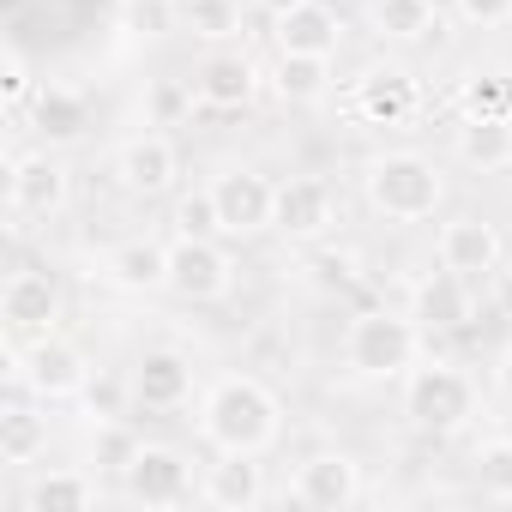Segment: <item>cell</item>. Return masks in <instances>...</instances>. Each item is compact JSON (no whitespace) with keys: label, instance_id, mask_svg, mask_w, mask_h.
Masks as SVG:
<instances>
[{"label":"cell","instance_id":"obj_37","mask_svg":"<svg viewBox=\"0 0 512 512\" xmlns=\"http://www.w3.org/2000/svg\"><path fill=\"white\" fill-rule=\"evenodd\" d=\"M494 308H500V320H512V272L494 278Z\"/></svg>","mask_w":512,"mask_h":512},{"label":"cell","instance_id":"obj_18","mask_svg":"<svg viewBox=\"0 0 512 512\" xmlns=\"http://www.w3.org/2000/svg\"><path fill=\"white\" fill-rule=\"evenodd\" d=\"M205 500L223 512H253L266 500V470L253 464V452H223L205 476Z\"/></svg>","mask_w":512,"mask_h":512},{"label":"cell","instance_id":"obj_23","mask_svg":"<svg viewBox=\"0 0 512 512\" xmlns=\"http://www.w3.org/2000/svg\"><path fill=\"white\" fill-rule=\"evenodd\" d=\"M91 500H97V476H85V470H43L25 488L31 512H85Z\"/></svg>","mask_w":512,"mask_h":512},{"label":"cell","instance_id":"obj_29","mask_svg":"<svg viewBox=\"0 0 512 512\" xmlns=\"http://www.w3.org/2000/svg\"><path fill=\"white\" fill-rule=\"evenodd\" d=\"M175 19H181V0H121V31H133L145 43L169 37Z\"/></svg>","mask_w":512,"mask_h":512},{"label":"cell","instance_id":"obj_24","mask_svg":"<svg viewBox=\"0 0 512 512\" xmlns=\"http://www.w3.org/2000/svg\"><path fill=\"white\" fill-rule=\"evenodd\" d=\"M458 163H470V169H506L512 163V121H476V115H464V127H458Z\"/></svg>","mask_w":512,"mask_h":512},{"label":"cell","instance_id":"obj_35","mask_svg":"<svg viewBox=\"0 0 512 512\" xmlns=\"http://www.w3.org/2000/svg\"><path fill=\"white\" fill-rule=\"evenodd\" d=\"M458 13L488 31V25H512V0H458Z\"/></svg>","mask_w":512,"mask_h":512},{"label":"cell","instance_id":"obj_26","mask_svg":"<svg viewBox=\"0 0 512 512\" xmlns=\"http://www.w3.org/2000/svg\"><path fill=\"white\" fill-rule=\"evenodd\" d=\"M374 31L386 43H422L440 31L434 19V0H374Z\"/></svg>","mask_w":512,"mask_h":512},{"label":"cell","instance_id":"obj_16","mask_svg":"<svg viewBox=\"0 0 512 512\" xmlns=\"http://www.w3.org/2000/svg\"><path fill=\"white\" fill-rule=\"evenodd\" d=\"M356 115L374 127H404L416 115V85L404 67H374L356 79Z\"/></svg>","mask_w":512,"mask_h":512},{"label":"cell","instance_id":"obj_34","mask_svg":"<svg viewBox=\"0 0 512 512\" xmlns=\"http://www.w3.org/2000/svg\"><path fill=\"white\" fill-rule=\"evenodd\" d=\"M43 133H49V139H73V133H79V103L43 97Z\"/></svg>","mask_w":512,"mask_h":512},{"label":"cell","instance_id":"obj_30","mask_svg":"<svg viewBox=\"0 0 512 512\" xmlns=\"http://www.w3.org/2000/svg\"><path fill=\"white\" fill-rule=\"evenodd\" d=\"M181 19L193 25V37H235V25H241V7L235 0H181Z\"/></svg>","mask_w":512,"mask_h":512},{"label":"cell","instance_id":"obj_8","mask_svg":"<svg viewBox=\"0 0 512 512\" xmlns=\"http://www.w3.org/2000/svg\"><path fill=\"white\" fill-rule=\"evenodd\" d=\"M229 253L217 247V241H205V235H181L175 247H169V290L181 296V302H223L229 296Z\"/></svg>","mask_w":512,"mask_h":512},{"label":"cell","instance_id":"obj_19","mask_svg":"<svg viewBox=\"0 0 512 512\" xmlns=\"http://www.w3.org/2000/svg\"><path fill=\"white\" fill-rule=\"evenodd\" d=\"M103 272H109L121 290H169V247L151 241V235H133V241L109 247Z\"/></svg>","mask_w":512,"mask_h":512},{"label":"cell","instance_id":"obj_1","mask_svg":"<svg viewBox=\"0 0 512 512\" xmlns=\"http://www.w3.org/2000/svg\"><path fill=\"white\" fill-rule=\"evenodd\" d=\"M284 428V410H278V392L253 374H229L205 392L199 404V434L217 446V452H253L260 458Z\"/></svg>","mask_w":512,"mask_h":512},{"label":"cell","instance_id":"obj_9","mask_svg":"<svg viewBox=\"0 0 512 512\" xmlns=\"http://www.w3.org/2000/svg\"><path fill=\"white\" fill-rule=\"evenodd\" d=\"M121 488L139 506H181L193 494V464L175 446H139L133 464L121 470Z\"/></svg>","mask_w":512,"mask_h":512},{"label":"cell","instance_id":"obj_33","mask_svg":"<svg viewBox=\"0 0 512 512\" xmlns=\"http://www.w3.org/2000/svg\"><path fill=\"white\" fill-rule=\"evenodd\" d=\"M85 410H91V422H121V404L133 398V386H121V380H109V374H97L85 392Z\"/></svg>","mask_w":512,"mask_h":512},{"label":"cell","instance_id":"obj_15","mask_svg":"<svg viewBox=\"0 0 512 512\" xmlns=\"http://www.w3.org/2000/svg\"><path fill=\"white\" fill-rule=\"evenodd\" d=\"M500 253H506V247H500V229H494L488 217H452V223L440 229V266L458 272V278L494 272Z\"/></svg>","mask_w":512,"mask_h":512},{"label":"cell","instance_id":"obj_32","mask_svg":"<svg viewBox=\"0 0 512 512\" xmlns=\"http://www.w3.org/2000/svg\"><path fill=\"white\" fill-rule=\"evenodd\" d=\"M175 223H181V235H205V241H217V235H223V217H217L211 187H205V193H187V199L175 205Z\"/></svg>","mask_w":512,"mask_h":512},{"label":"cell","instance_id":"obj_28","mask_svg":"<svg viewBox=\"0 0 512 512\" xmlns=\"http://www.w3.org/2000/svg\"><path fill=\"white\" fill-rule=\"evenodd\" d=\"M470 464H476V488L488 500H512V440L506 434L500 440H482Z\"/></svg>","mask_w":512,"mask_h":512},{"label":"cell","instance_id":"obj_36","mask_svg":"<svg viewBox=\"0 0 512 512\" xmlns=\"http://www.w3.org/2000/svg\"><path fill=\"white\" fill-rule=\"evenodd\" d=\"M151 103H157V121H163V127H169V121H175V115H187V109H193V91H181V85H175V79H163V85H157V91H151Z\"/></svg>","mask_w":512,"mask_h":512},{"label":"cell","instance_id":"obj_2","mask_svg":"<svg viewBox=\"0 0 512 512\" xmlns=\"http://www.w3.org/2000/svg\"><path fill=\"white\" fill-rule=\"evenodd\" d=\"M362 187H368V205L380 217H392V223H422L446 199V181H440V169L422 151H386V157H374L368 175H362Z\"/></svg>","mask_w":512,"mask_h":512},{"label":"cell","instance_id":"obj_38","mask_svg":"<svg viewBox=\"0 0 512 512\" xmlns=\"http://www.w3.org/2000/svg\"><path fill=\"white\" fill-rule=\"evenodd\" d=\"M7 97H13V103L25 97V61H19V55L7 61Z\"/></svg>","mask_w":512,"mask_h":512},{"label":"cell","instance_id":"obj_6","mask_svg":"<svg viewBox=\"0 0 512 512\" xmlns=\"http://www.w3.org/2000/svg\"><path fill=\"white\" fill-rule=\"evenodd\" d=\"M211 199H217L223 235H260V229H272L278 181H266L260 169H223V175L211 181Z\"/></svg>","mask_w":512,"mask_h":512},{"label":"cell","instance_id":"obj_40","mask_svg":"<svg viewBox=\"0 0 512 512\" xmlns=\"http://www.w3.org/2000/svg\"><path fill=\"white\" fill-rule=\"evenodd\" d=\"M7 7H19V0H7Z\"/></svg>","mask_w":512,"mask_h":512},{"label":"cell","instance_id":"obj_13","mask_svg":"<svg viewBox=\"0 0 512 512\" xmlns=\"http://www.w3.org/2000/svg\"><path fill=\"white\" fill-rule=\"evenodd\" d=\"M127 386H133V404H145V410H181L193 398V362L181 350H145L133 362Z\"/></svg>","mask_w":512,"mask_h":512},{"label":"cell","instance_id":"obj_27","mask_svg":"<svg viewBox=\"0 0 512 512\" xmlns=\"http://www.w3.org/2000/svg\"><path fill=\"white\" fill-rule=\"evenodd\" d=\"M458 103L476 121H512V73H470Z\"/></svg>","mask_w":512,"mask_h":512},{"label":"cell","instance_id":"obj_11","mask_svg":"<svg viewBox=\"0 0 512 512\" xmlns=\"http://www.w3.org/2000/svg\"><path fill=\"white\" fill-rule=\"evenodd\" d=\"M115 175L133 199H163L181 175V157L169 145V133H133L121 151H115Z\"/></svg>","mask_w":512,"mask_h":512},{"label":"cell","instance_id":"obj_10","mask_svg":"<svg viewBox=\"0 0 512 512\" xmlns=\"http://www.w3.org/2000/svg\"><path fill=\"white\" fill-rule=\"evenodd\" d=\"M0 320H7L13 332H25V338L55 332V320H61V278L43 272V266L13 272L7 290H0Z\"/></svg>","mask_w":512,"mask_h":512},{"label":"cell","instance_id":"obj_31","mask_svg":"<svg viewBox=\"0 0 512 512\" xmlns=\"http://www.w3.org/2000/svg\"><path fill=\"white\" fill-rule=\"evenodd\" d=\"M133 452H139V440H133L121 422H97V440H91V464H97V470H115V476H121V470L133 464Z\"/></svg>","mask_w":512,"mask_h":512},{"label":"cell","instance_id":"obj_5","mask_svg":"<svg viewBox=\"0 0 512 512\" xmlns=\"http://www.w3.org/2000/svg\"><path fill=\"white\" fill-rule=\"evenodd\" d=\"M19 380L37 392V398H79L85 386H91V362H85V350L73 344V338H61V332H43V338H31V350L19 356Z\"/></svg>","mask_w":512,"mask_h":512},{"label":"cell","instance_id":"obj_25","mask_svg":"<svg viewBox=\"0 0 512 512\" xmlns=\"http://www.w3.org/2000/svg\"><path fill=\"white\" fill-rule=\"evenodd\" d=\"M49 446V416H37L31 404H7V416H0V458L7 464H37Z\"/></svg>","mask_w":512,"mask_h":512},{"label":"cell","instance_id":"obj_7","mask_svg":"<svg viewBox=\"0 0 512 512\" xmlns=\"http://www.w3.org/2000/svg\"><path fill=\"white\" fill-rule=\"evenodd\" d=\"M290 500L296 506H314V512H344V506L362 500V464L350 452H314V458L296 464Z\"/></svg>","mask_w":512,"mask_h":512},{"label":"cell","instance_id":"obj_12","mask_svg":"<svg viewBox=\"0 0 512 512\" xmlns=\"http://www.w3.org/2000/svg\"><path fill=\"white\" fill-rule=\"evenodd\" d=\"M332 217H338V199H332V187H326L320 175H290V181H278V211H272V229H278V235L314 241V235L332 229Z\"/></svg>","mask_w":512,"mask_h":512},{"label":"cell","instance_id":"obj_14","mask_svg":"<svg viewBox=\"0 0 512 512\" xmlns=\"http://www.w3.org/2000/svg\"><path fill=\"white\" fill-rule=\"evenodd\" d=\"M7 187H13V217H55V211L67 205V193H73L67 169H61L49 151H31V157H19Z\"/></svg>","mask_w":512,"mask_h":512},{"label":"cell","instance_id":"obj_39","mask_svg":"<svg viewBox=\"0 0 512 512\" xmlns=\"http://www.w3.org/2000/svg\"><path fill=\"white\" fill-rule=\"evenodd\" d=\"M260 7H266L272 19H284V13H296V7H302V0H260Z\"/></svg>","mask_w":512,"mask_h":512},{"label":"cell","instance_id":"obj_21","mask_svg":"<svg viewBox=\"0 0 512 512\" xmlns=\"http://www.w3.org/2000/svg\"><path fill=\"white\" fill-rule=\"evenodd\" d=\"M416 320L434 326V332H458V326H470V278H458V272L440 266V272L416 290Z\"/></svg>","mask_w":512,"mask_h":512},{"label":"cell","instance_id":"obj_3","mask_svg":"<svg viewBox=\"0 0 512 512\" xmlns=\"http://www.w3.org/2000/svg\"><path fill=\"white\" fill-rule=\"evenodd\" d=\"M416 356H422V332H416V320L386 314V308L350 320V338H344V362H350V374H362V380H398V374L416 368Z\"/></svg>","mask_w":512,"mask_h":512},{"label":"cell","instance_id":"obj_22","mask_svg":"<svg viewBox=\"0 0 512 512\" xmlns=\"http://www.w3.org/2000/svg\"><path fill=\"white\" fill-rule=\"evenodd\" d=\"M272 91L284 103H320L332 91V55H278Z\"/></svg>","mask_w":512,"mask_h":512},{"label":"cell","instance_id":"obj_4","mask_svg":"<svg viewBox=\"0 0 512 512\" xmlns=\"http://www.w3.org/2000/svg\"><path fill=\"white\" fill-rule=\"evenodd\" d=\"M404 416L422 434H458L476 416V380L452 362H428L404 374Z\"/></svg>","mask_w":512,"mask_h":512},{"label":"cell","instance_id":"obj_20","mask_svg":"<svg viewBox=\"0 0 512 512\" xmlns=\"http://www.w3.org/2000/svg\"><path fill=\"white\" fill-rule=\"evenodd\" d=\"M193 91H199V103H211V109H247L253 91H260V73H253L247 55H211V61L199 67Z\"/></svg>","mask_w":512,"mask_h":512},{"label":"cell","instance_id":"obj_17","mask_svg":"<svg viewBox=\"0 0 512 512\" xmlns=\"http://www.w3.org/2000/svg\"><path fill=\"white\" fill-rule=\"evenodd\" d=\"M272 37H278V55H338L344 25H338V13L326 7V0H302L296 13L278 19Z\"/></svg>","mask_w":512,"mask_h":512}]
</instances>
